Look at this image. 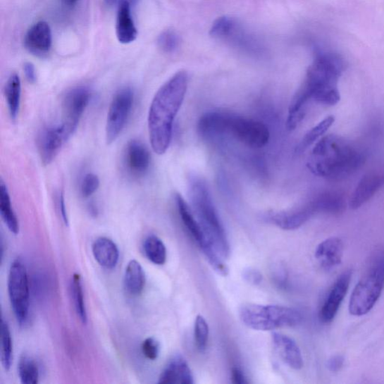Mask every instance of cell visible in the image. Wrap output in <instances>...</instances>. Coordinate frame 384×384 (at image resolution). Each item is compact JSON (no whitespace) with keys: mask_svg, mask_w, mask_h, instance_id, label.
I'll list each match as a JSON object with an SVG mask.
<instances>
[{"mask_svg":"<svg viewBox=\"0 0 384 384\" xmlns=\"http://www.w3.org/2000/svg\"><path fill=\"white\" fill-rule=\"evenodd\" d=\"M127 170L133 176L144 175L150 165V155L147 148L138 141H131L127 144L125 152Z\"/></svg>","mask_w":384,"mask_h":384,"instance_id":"2e32d148","label":"cell"},{"mask_svg":"<svg viewBox=\"0 0 384 384\" xmlns=\"http://www.w3.org/2000/svg\"><path fill=\"white\" fill-rule=\"evenodd\" d=\"M143 249L148 260L156 265L165 264L167 249L164 242L155 235L148 236L143 244Z\"/></svg>","mask_w":384,"mask_h":384,"instance_id":"4316f807","label":"cell"},{"mask_svg":"<svg viewBox=\"0 0 384 384\" xmlns=\"http://www.w3.org/2000/svg\"><path fill=\"white\" fill-rule=\"evenodd\" d=\"M59 206H60V211H61V216H62L63 223H65L66 225L68 226V216L66 206V203H65V197H64V194H63V192H61L60 194Z\"/></svg>","mask_w":384,"mask_h":384,"instance_id":"ab89813d","label":"cell"},{"mask_svg":"<svg viewBox=\"0 0 384 384\" xmlns=\"http://www.w3.org/2000/svg\"><path fill=\"white\" fill-rule=\"evenodd\" d=\"M313 215L314 213L307 204L297 211L271 213L267 216V218L278 228L292 230L304 225Z\"/></svg>","mask_w":384,"mask_h":384,"instance_id":"7402d4cb","label":"cell"},{"mask_svg":"<svg viewBox=\"0 0 384 384\" xmlns=\"http://www.w3.org/2000/svg\"><path fill=\"white\" fill-rule=\"evenodd\" d=\"M308 205L314 214L323 213L337 215L345 211L347 204L342 193L327 191L319 194Z\"/></svg>","mask_w":384,"mask_h":384,"instance_id":"ffe728a7","label":"cell"},{"mask_svg":"<svg viewBox=\"0 0 384 384\" xmlns=\"http://www.w3.org/2000/svg\"><path fill=\"white\" fill-rule=\"evenodd\" d=\"M11 307L20 327L27 325L30 317V283L26 266L20 259L11 264L8 280Z\"/></svg>","mask_w":384,"mask_h":384,"instance_id":"ba28073f","label":"cell"},{"mask_svg":"<svg viewBox=\"0 0 384 384\" xmlns=\"http://www.w3.org/2000/svg\"><path fill=\"white\" fill-rule=\"evenodd\" d=\"M92 254L104 268L112 270L118 265L120 252L116 243L108 237H99L92 244Z\"/></svg>","mask_w":384,"mask_h":384,"instance_id":"603a6c76","label":"cell"},{"mask_svg":"<svg viewBox=\"0 0 384 384\" xmlns=\"http://www.w3.org/2000/svg\"><path fill=\"white\" fill-rule=\"evenodd\" d=\"M70 137L63 124L47 128L42 131L39 137V150L44 166L51 164Z\"/></svg>","mask_w":384,"mask_h":384,"instance_id":"4fadbf2b","label":"cell"},{"mask_svg":"<svg viewBox=\"0 0 384 384\" xmlns=\"http://www.w3.org/2000/svg\"><path fill=\"white\" fill-rule=\"evenodd\" d=\"M0 213L8 230L15 235L19 234V222L11 206V199L7 186L1 180L0 183Z\"/></svg>","mask_w":384,"mask_h":384,"instance_id":"d4e9b609","label":"cell"},{"mask_svg":"<svg viewBox=\"0 0 384 384\" xmlns=\"http://www.w3.org/2000/svg\"><path fill=\"white\" fill-rule=\"evenodd\" d=\"M231 378L232 382L236 384H246L249 383L245 375H244L243 372L238 368L232 369Z\"/></svg>","mask_w":384,"mask_h":384,"instance_id":"74e56055","label":"cell"},{"mask_svg":"<svg viewBox=\"0 0 384 384\" xmlns=\"http://www.w3.org/2000/svg\"><path fill=\"white\" fill-rule=\"evenodd\" d=\"M384 287V249L372 252L366 270L356 285L349 304L354 316L366 315L377 304Z\"/></svg>","mask_w":384,"mask_h":384,"instance_id":"8992f818","label":"cell"},{"mask_svg":"<svg viewBox=\"0 0 384 384\" xmlns=\"http://www.w3.org/2000/svg\"><path fill=\"white\" fill-rule=\"evenodd\" d=\"M25 44L30 53L42 57L48 54L52 46V32L48 23L39 21L27 31Z\"/></svg>","mask_w":384,"mask_h":384,"instance_id":"9a60e30c","label":"cell"},{"mask_svg":"<svg viewBox=\"0 0 384 384\" xmlns=\"http://www.w3.org/2000/svg\"><path fill=\"white\" fill-rule=\"evenodd\" d=\"M335 118L330 116L328 118L322 120L316 126L314 127L308 133L306 134L302 142L297 148V153L301 154L313 144H315L318 140L328 131L333 125Z\"/></svg>","mask_w":384,"mask_h":384,"instance_id":"f1b7e54d","label":"cell"},{"mask_svg":"<svg viewBox=\"0 0 384 384\" xmlns=\"http://www.w3.org/2000/svg\"><path fill=\"white\" fill-rule=\"evenodd\" d=\"M23 71H25L26 78L28 80L29 82L30 83L36 82V80H37L36 68H35V66L32 63H26L25 66H23Z\"/></svg>","mask_w":384,"mask_h":384,"instance_id":"f35d334b","label":"cell"},{"mask_svg":"<svg viewBox=\"0 0 384 384\" xmlns=\"http://www.w3.org/2000/svg\"><path fill=\"white\" fill-rule=\"evenodd\" d=\"M159 383L192 384L194 383V377L185 359L181 356H176L170 360L164 370L162 371Z\"/></svg>","mask_w":384,"mask_h":384,"instance_id":"d6986e66","label":"cell"},{"mask_svg":"<svg viewBox=\"0 0 384 384\" xmlns=\"http://www.w3.org/2000/svg\"><path fill=\"white\" fill-rule=\"evenodd\" d=\"M365 161L361 151L345 139L331 135L321 138L313 148L307 167L318 177L339 181L352 176Z\"/></svg>","mask_w":384,"mask_h":384,"instance_id":"3957f363","label":"cell"},{"mask_svg":"<svg viewBox=\"0 0 384 384\" xmlns=\"http://www.w3.org/2000/svg\"><path fill=\"white\" fill-rule=\"evenodd\" d=\"M345 69V63L335 54H321L307 70L304 84L302 85L288 110L287 127L295 130L304 119L305 108L313 99L325 106H335L340 101V93L337 87Z\"/></svg>","mask_w":384,"mask_h":384,"instance_id":"6da1fadb","label":"cell"},{"mask_svg":"<svg viewBox=\"0 0 384 384\" xmlns=\"http://www.w3.org/2000/svg\"><path fill=\"white\" fill-rule=\"evenodd\" d=\"M18 376L23 384H37L39 381V367L32 357L23 355L18 366Z\"/></svg>","mask_w":384,"mask_h":384,"instance_id":"83f0119b","label":"cell"},{"mask_svg":"<svg viewBox=\"0 0 384 384\" xmlns=\"http://www.w3.org/2000/svg\"><path fill=\"white\" fill-rule=\"evenodd\" d=\"M343 251L342 240L339 237H330L319 244L316 259L323 270L331 271L342 263Z\"/></svg>","mask_w":384,"mask_h":384,"instance_id":"ac0fdd59","label":"cell"},{"mask_svg":"<svg viewBox=\"0 0 384 384\" xmlns=\"http://www.w3.org/2000/svg\"><path fill=\"white\" fill-rule=\"evenodd\" d=\"M89 213L93 216H97L98 214V208L95 204L90 203L88 206Z\"/></svg>","mask_w":384,"mask_h":384,"instance_id":"60d3db41","label":"cell"},{"mask_svg":"<svg viewBox=\"0 0 384 384\" xmlns=\"http://www.w3.org/2000/svg\"><path fill=\"white\" fill-rule=\"evenodd\" d=\"M197 129L201 135L211 138L230 136L252 148H262L269 142L271 134L264 123L235 114L212 111L204 114Z\"/></svg>","mask_w":384,"mask_h":384,"instance_id":"277c9868","label":"cell"},{"mask_svg":"<svg viewBox=\"0 0 384 384\" xmlns=\"http://www.w3.org/2000/svg\"><path fill=\"white\" fill-rule=\"evenodd\" d=\"M209 339V326L204 318L197 316L194 323V340L197 349L201 352L206 350Z\"/></svg>","mask_w":384,"mask_h":384,"instance_id":"d6a6232c","label":"cell"},{"mask_svg":"<svg viewBox=\"0 0 384 384\" xmlns=\"http://www.w3.org/2000/svg\"><path fill=\"white\" fill-rule=\"evenodd\" d=\"M78 1V0H62L63 4L69 8L75 6L77 4Z\"/></svg>","mask_w":384,"mask_h":384,"instance_id":"b9f144b4","label":"cell"},{"mask_svg":"<svg viewBox=\"0 0 384 384\" xmlns=\"http://www.w3.org/2000/svg\"><path fill=\"white\" fill-rule=\"evenodd\" d=\"M116 32V37L122 44H130L137 39V30L132 16L129 0H123L118 5Z\"/></svg>","mask_w":384,"mask_h":384,"instance_id":"44dd1931","label":"cell"},{"mask_svg":"<svg viewBox=\"0 0 384 384\" xmlns=\"http://www.w3.org/2000/svg\"><path fill=\"white\" fill-rule=\"evenodd\" d=\"M239 315L247 327L258 331L296 327L302 320L297 309L276 305L245 304L240 309Z\"/></svg>","mask_w":384,"mask_h":384,"instance_id":"52a82bcc","label":"cell"},{"mask_svg":"<svg viewBox=\"0 0 384 384\" xmlns=\"http://www.w3.org/2000/svg\"><path fill=\"white\" fill-rule=\"evenodd\" d=\"M71 292L78 316L83 323H87V312L85 300L84 289L81 277L75 273L71 283Z\"/></svg>","mask_w":384,"mask_h":384,"instance_id":"f546056e","label":"cell"},{"mask_svg":"<svg viewBox=\"0 0 384 384\" xmlns=\"http://www.w3.org/2000/svg\"><path fill=\"white\" fill-rule=\"evenodd\" d=\"M352 277V271L351 270L345 271L337 278L330 288L320 311V319L323 323H330L335 317L346 297Z\"/></svg>","mask_w":384,"mask_h":384,"instance_id":"7c38bea8","label":"cell"},{"mask_svg":"<svg viewBox=\"0 0 384 384\" xmlns=\"http://www.w3.org/2000/svg\"><path fill=\"white\" fill-rule=\"evenodd\" d=\"M209 33L213 38L229 43L246 51L257 52L260 49L257 41L234 18L223 16L217 18Z\"/></svg>","mask_w":384,"mask_h":384,"instance_id":"9c48e42d","label":"cell"},{"mask_svg":"<svg viewBox=\"0 0 384 384\" xmlns=\"http://www.w3.org/2000/svg\"><path fill=\"white\" fill-rule=\"evenodd\" d=\"M1 360L5 370L8 371L13 362V342L7 322L1 321Z\"/></svg>","mask_w":384,"mask_h":384,"instance_id":"4dcf8cb0","label":"cell"},{"mask_svg":"<svg viewBox=\"0 0 384 384\" xmlns=\"http://www.w3.org/2000/svg\"><path fill=\"white\" fill-rule=\"evenodd\" d=\"M242 275L244 279L252 285H259L263 280L262 274L259 271L253 268L244 271Z\"/></svg>","mask_w":384,"mask_h":384,"instance_id":"d590c367","label":"cell"},{"mask_svg":"<svg viewBox=\"0 0 384 384\" xmlns=\"http://www.w3.org/2000/svg\"><path fill=\"white\" fill-rule=\"evenodd\" d=\"M5 96L11 118L16 120L19 113L21 98V82L18 74L13 73L9 77L5 87Z\"/></svg>","mask_w":384,"mask_h":384,"instance_id":"484cf974","label":"cell"},{"mask_svg":"<svg viewBox=\"0 0 384 384\" xmlns=\"http://www.w3.org/2000/svg\"><path fill=\"white\" fill-rule=\"evenodd\" d=\"M180 39L175 31L168 30L162 32L158 38L159 49L166 53L176 51L180 46Z\"/></svg>","mask_w":384,"mask_h":384,"instance_id":"1f68e13d","label":"cell"},{"mask_svg":"<svg viewBox=\"0 0 384 384\" xmlns=\"http://www.w3.org/2000/svg\"><path fill=\"white\" fill-rule=\"evenodd\" d=\"M187 73L174 75L156 92L149 108L148 128L151 145L159 155L166 153L171 142L173 127L187 91Z\"/></svg>","mask_w":384,"mask_h":384,"instance_id":"7a4b0ae2","label":"cell"},{"mask_svg":"<svg viewBox=\"0 0 384 384\" xmlns=\"http://www.w3.org/2000/svg\"><path fill=\"white\" fill-rule=\"evenodd\" d=\"M123 0H104L109 6H114L116 4H120Z\"/></svg>","mask_w":384,"mask_h":384,"instance_id":"7bdbcfd3","label":"cell"},{"mask_svg":"<svg viewBox=\"0 0 384 384\" xmlns=\"http://www.w3.org/2000/svg\"><path fill=\"white\" fill-rule=\"evenodd\" d=\"M190 194L194 212L205 235L223 258L229 257L230 245L211 193L205 182L199 178L190 181Z\"/></svg>","mask_w":384,"mask_h":384,"instance_id":"5b68a950","label":"cell"},{"mask_svg":"<svg viewBox=\"0 0 384 384\" xmlns=\"http://www.w3.org/2000/svg\"><path fill=\"white\" fill-rule=\"evenodd\" d=\"M134 98V92L129 87L116 93L111 103L106 123L108 144L113 143L123 130L133 106Z\"/></svg>","mask_w":384,"mask_h":384,"instance_id":"30bf717a","label":"cell"},{"mask_svg":"<svg viewBox=\"0 0 384 384\" xmlns=\"http://www.w3.org/2000/svg\"><path fill=\"white\" fill-rule=\"evenodd\" d=\"M142 351L146 358L149 360H155L159 355L160 345L153 337H149L143 342Z\"/></svg>","mask_w":384,"mask_h":384,"instance_id":"e575fe53","label":"cell"},{"mask_svg":"<svg viewBox=\"0 0 384 384\" xmlns=\"http://www.w3.org/2000/svg\"><path fill=\"white\" fill-rule=\"evenodd\" d=\"M99 185L100 181L96 174H87V175L84 178L82 182H81V194H82V196L85 197V199H88V197L96 193L99 187Z\"/></svg>","mask_w":384,"mask_h":384,"instance_id":"836d02e7","label":"cell"},{"mask_svg":"<svg viewBox=\"0 0 384 384\" xmlns=\"http://www.w3.org/2000/svg\"><path fill=\"white\" fill-rule=\"evenodd\" d=\"M345 364V358L342 355H335L330 357L328 361L327 366L332 372L340 371Z\"/></svg>","mask_w":384,"mask_h":384,"instance_id":"8d00e7d4","label":"cell"},{"mask_svg":"<svg viewBox=\"0 0 384 384\" xmlns=\"http://www.w3.org/2000/svg\"><path fill=\"white\" fill-rule=\"evenodd\" d=\"M146 283L143 267L139 262L132 260L128 264L124 275V285L126 292L132 296L141 295Z\"/></svg>","mask_w":384,"mask_h":384,"instance_id":"cb8c5ba5","label":"cell"},{"mask_svg":"<svg viewBox=\"0 0 384 384\" xmlns=\"http://www.w3.org/2000/svg\"><path fill=\"white\" fill-rule=\"evenodd\" d=\"M92 97L89 88L78 87L69 90L63 99L62 124L70 136L77 130L79 122L88 106Z\"/></svg>","mask_w":384,"mask_h":384,"instance_id":"8fae6325","label":"cell"},{"mask_svg":"<svg viewBox=\"0 0 384 384\" xmlns=\"http://www.w3.org/2000/svg\"><path fill=\"white\" fill-rule=\"evenodd\" d=\"M384 185V171H371L359 180L354 190L349 206L357 209L364 206Z\"/></svg>","mask_w":384,"mask_h":384,"instance_id":"5bb4252c","label":"cell"},{"mask_svg":"<svg viewBox=\"0 0 384 384\" xmlns=\"http://www.w3.org/2000/svg\"><path fill=\"white\" fill-rule=\"evenodd\" d=\"M272 340L275 351L290 368L299 370L304 367L300 349L294 340L284 334L273 333Z\"/></svg>","mask_w":384,"mask_h":384,"instance_id":"e0dca14e","label":"cell"}]
</instances>
